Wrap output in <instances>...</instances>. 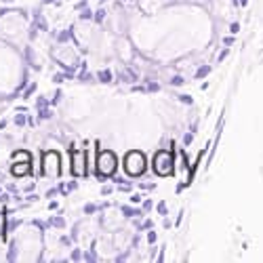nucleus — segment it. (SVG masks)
<instances>
[{
    "instance_id": "7",
    "label": "nucleus",
    "mask_w": 263,
    "mask_h": 263,
    "mask_svg": "<svg viewBox=\"0 0 263 263\" xmlns=\"http://www.w3.org/2000/svg\"><path fill=\"white\" fill-rule=\"evenodd\" d=\"M24 160H32V156H30V152H15L13 154V162H24Z\"/></svg>"
},
{
    "instance_id": "19",
    "label": "nucleus",
    "mask_w": 263,
    "mask_h": 263,
    "mask_svg": "<svg viewBox=\"0 0 263 263\" xmlns=\"http://www.w3.org/2000/svg\"><path fill=\"white\" fill-rule=\"evenodd\" d=\"M36 107H38V109H40V107H49V101H47L45 97H38V99H36Z\"/></svg>"
},
{
    "instance_id": "31",
    "label": "nucleus",
    "mask_w": 263,
    "mask_h": 263,
    "mask_svg": "<svg viewBox=\"0 0 263 263\" xmlns=\"http://www.w3.org/2000/svg\"><path fill=\"white\" fill-rule=\"evenodd\" d=\"M230 32H232V34H238V32H240V26H238V24H232V26H230Z\"/></svg>"
},
{
    "instance_id": "3",
    "label": "nucleus",
    "mask_w": 263,
    "mask_h": 263,
    "mask_svg": "<svg viewBox=\"0 0 263 263\" xmlns=\"http://www.w3.org/2000/svg\"><path fill=\"white\" fill-rule=\"evenodd\" d=\"M116 166H118V160H116V154L114 152H99L97 154V175L101 179L105 177H112V175L116 173Z\"/></svg>"
},
{
    "instance_id": "44",
    "label": "nucleus",
    "mask_w": 263,
    "mask_h": 263,
    "mask_svg": "<svg viewBox=\"0 0 263 263\" xmlns=\"http://www.w3.org/2000/svg\"><path fill=\"white\" fill-rule=\"evenodd\" d=\"M36 200H38V196H34V194H32V196H28V202H36Z\"/></svg>"
},
{
    "instance_id": "36",
    "label": "nucleus",
    "mask_w": 263,
    "mask_h": 263,
    "mask_svg": "<svg viewBox=\"0 0 263 263\" xmlns=\"http://www.w3.org/2000/svg\"><path fill=\"white\" fill-rule=\"evenodd\" d=\"M101 194H103V196H107V194H112V187H109V185H103V187H101Z\"/></svg>"
},
{
    "instance_id": "28",
    "label": "nucleus",
    "mask_w": 263,
    "mask_h": 263,
    "mask_svg": "<svg viewBox=\"0 0 263 263\" xmlns=\"http://www.w3.org/2000/svg\"><path fill=\"white\" fill-rule=\"evenodd\" d=\"M228 55H230V49H228V47H226V49H223V51H221V53H219V61H223V59H226V57H228Z\"/></svg>"
},
{
    "instance_id": "4",
    "label": "nucleus",
    "mask_w": 263,
    "mask_h": 263,
    "mask_svg": "<svg viewBox=\"0 0 263 263\" xmlns=\"http://www.w3.org/2000/svg\"><path fill=\"white\" fill-rule=\"evenodd\" d=\"M89 156H86V152L84 149H76V147H70V173L74 175V177H86L89 175V166H86V160Z\"/></svg>"
},
{
    "instance_id": "6",
    "label": "nucleus",
    "mask_w": 263,
    "mask_h": 263,
    "mask_svg": "<svg viewBox=\"0 0 263 263\" xmlns=\"http://www.w3.org/2000/svg\"><path fill=\"white\" fill-rule=\"evenodd\" d=\"M32 160H24V162H13V166H11V173L15 175V177H21V175H28L30 171H32Z\"/></svg>"
},
{
    "instance_id": "12",
    "label": "nucleus",
    "mask_w": 263,
    "mask_h": 263,
    "mask_svg": "<svg viewBox=\"0 0 263 263\" xmlns=\"http://www.w3.org/2000/svg\"><path fill=\"white\" fill-rule=\"evenodd\" d=\"M97 78H99V82H112V72H109V70H101L99 74H97Z\"/></svg>"
},
{
    "instance_id": "9",
    "label": "nucleus",
    "mask_w": 263,
    "mask_h": 263,
    "mask_svg": "<svg viewBox=\"0 0 263 263\" xmlns=\"http://www.w3.org/2000/svg\"><path fill=\"white\" fill-rule=\"evenodd\" d=\"M120 80L124 82H135L137 80V74L133 70H126V72H120Z\"/></svg>"
},
{
    "instance_id": "32",
    "label": "nucleus",
    "mask_w": 263,
    "mask_h": 263,
    "mask_svg": "<svg viewBox=\"0 0 263 263\" xmlns=\"http://www.w3.org/2000/svg\"><path fill=\"white\" fill-rule=\"evenodd\" d=\"M192 139H194V135H192V133H187V135L183 137V143H185V145H190V143H192Z\"/></svg>"
},
{
    "instance_id": "24",
    "label": "nucleus",
    "mask_w": 263,
    "mask_h": 263,
    "mask_svg": "<svg viewBox=\"0 0 263 263\" xmlns=\"http://www.w3.org/2000/svg\"><path fill=\"white\" fill-rule=\"evenodd\" d=\"M34 91H36V84H30V86H26V93H24V97H30Z\"/></svg>"
},
{
    "instance_id": "20",
    "label": "nucleus",
    "mask_w": 263,
    "mask_h": 263,
    "mask_svg": "<svg viewBox=\"0 0 263 263\" xmlns=\"http://www.w3.org/2000/svg\"><path fill=\"white\" fill-rule=\"evenodd\" d=\"M145 91H149V93H154V91H160V86H158L156 82H147V86H145Z\"/></svg>"
},
{
    "instance_id": "37",
    "label": "nucleus",
    "mask_w": 263,
    "mask_h": 263,
    "mask_svg": "<svg viewBox=\"0 0 263 263\" xmlns=\"http://www.w3.org/2000/svg\"><path fill=\"white\" fill-rule=\"evenodd\" d=\"M84 259H86V261H95L97 257H95V253H86V255H84Z\"/></svg>"
},
{
    "instance_id": "30",
    "label": "nucleus",
    "mask_w": 263,
    "mask_h": 263,
    "mask_svg": "<svg viewBox=\"0 0 263 263\" xmlns=\"http://www.w3.org/2000/svg\"><path fill=\"white\" fill-rule=\"evenodd\" d=\"M130 202H135V204L141 202V196H139V194H133V196H130Z\"/></svg>"
},
{
    "instance_id": "26",
    "label": "nucleus",
    "mask_w": 263,
    "mask_h": 263,
    "mask_svg": "<svg viewBox=\"0 0 263 263\" xmlns=\"http://www.w3.org/2000/svg\"><path fill=\"white\" fill-rule=\"evenodd\" d=\"M78 187V183L76 181H70L68 185H65V194H68V192H72V190H76Z\"/></svg>"
},
{
    "instance_id": "15",
    "label": "nucleus",
    "mask_w": 263,
    "mask_h": 263,
    "mask_svg": "<svg viewBox=\"0 0 263 263\" xmlns=\"http://www.w3.org/2000/svg\"><path fill=\"white\" fill-rule=\"evenodd\" d=\"M38 116H40L42 120L51 118V109H49V107H40V109H38Z\"/></svg>"
},
{
    "instance_id": "18",
    "label": "nucleus",
    "mask_w": 263,
    "mask_h": 263,
    "mask_svg": "<svg viewBox=\"0 0 263 263\" xmlns=\"http://www.w3.org/2000/svg\"><path fill=\"white\" fill-rule=\"evenodd\" d=\"M65 78H68V74H53V82L55 84H61Z\"/></svg>"
},
{
    "instance_id": "27",
    "label": "nucleus",
    "mask_w": 263,
    "mask_h": 263,
    "mask_svg": "<svg viewBox=\"0 0 263 263\" xmlns=\"http://www.w3.org/2000/svg\"><path fill=\"white\" fill-rule=\"evenodd\" d=\"M147 242H149V245L156 242V232H149V234H147Z\"/></svg>"
},
{
    "instance_id": "25",
    "label": "nucleus",
    "mask_w": 263,
    "mask_h": 263,
    "mask_svg": "<svg viewBox=\"0 0 263 263\" xmlns=\"http://www.w3.org/2000/svg\"><path fill=\"white\" fill-rule=\"evenodd\" d=\"M97 209H99V206H95V204H86V206H84V213H86V215H91V213H95Z\"/></svg>"
},
{
    "instance_id": "29",
    "label": "nucleus",
    "mask_w": 263,
    "mask_h": 263,
    "mask_svg": "<svg viewBox=\"0 0 263 263\" xmlns=\"http://www.w3.org/2000/svg\"><path fill=\"white\" fill-rule=\"evenodd\" d=\"M103 17H105V11H103V9H99V11L95 13V19H97V21H103Z\"/></svg>"
},
{
    "instance_id": "14",
    "label": "nucleus",
    "mask_w": 263,
    "mask_h": 263,
    "mask_svg": "<svg viewBox=\"0 0 263 263\" xmlns=\"http://www.w3.org/2000/svg\"><path fill=\"white\" fill-rule=\"evenodd\" d=\"M211 74V65H202V68L196 72V78H204V76H209Z\"/></svg>"
},
{
    "instance_id": "41",
    "label": "nucleus",
    "mask_w": 263,
    "mask_h": 263,
    "mask_svg": "<svg viewBox=\"0 0 263 263\" xmlns=\"http://www.w3.org/2000/svg\"><path fill=\"white\" fill-rule=\"evenodd\" d=\"M0 202L7 204V202H9V196H7V194H0Z\"/></svg>"
},
{
    "instance_id": "11",
    "label": "nucleus",
    "mask_w": 263,
    "mask_h": 263,
    "mask_svg": "<svg viewBox=\"0 0 263 263\" xmlns=\"http://www.w3.org/2000/svg\"><path fill=\"white\" fill-rule=\"evenodd\" d=\"M26 59H28V63L32 65V68H36V70H40V65H38V61L34 59V53H32V49H30V47L26 49Z\"/></svg>"
},
{
    "instance_id": "22",
    "label": "nucleus",
    "mask_w": 263,
    "mask_h": 263,
    "mask_svg": "<svg viewBox=\"0 0 263 263\" xmlns=\"http://www.w3.org/2000/svg\"><path fill=\"white\" fill-rule=\"evenodd\" d=\"M183 82H185V80H183L181 76H173V80H171V84H173V86H181Z\"/></svg>"
},
{
    "instance_id": "13",
    "label": "nucleus",
    "mask_w": 263,
    "mask_h": 263,
    "mask_svg": "<svg viewBox=\"0 0 263 263\" xmlns=\"http://www.w3.org/2000/svg\"><path fill=\"white\" fill-rule=\"evenodd\" d=\"M122 213H124L126 217H137V215H141V211H137V209H130V206H122Z\"/></svg>"
},
{
    "instance_id": "43",
    "label": "nucleus",
    "mask_w": 263,
    "mask_h": 263,
    "mask_svg": "<svg viewBox=\"0 0 263 263\" xmlns=\"http://www.w3.org/2000/svg\"><path fill=\"white\" fill-rule=\"evenodd\" d=\"M149 209H152V202H149V200H145V202H143V211H149Z\"/></svg>"
},
{
    "instance_id": "21",
    "label": "nucleus",
    "mask_w": 263,
    "mask_h": 263,
    "mask_svg": "<svg viewBox=\"0 0 263 263\" xmlns=\"http://www.w3.org/2000/svg\"><path fill=\"white\" fill-rule=\"evenodd\" d=\"M80 19H93V11H89V9H82Z\"/></svg>"
},
{
    "instance_id": "23",
    "label": "nucleus",
    "mask_w": 263,
    "mask_h": 263,
    "mask_svg": "<svg viewBox=\"0 0 263 263\" xmlns=\"http://www.w3.org/2000/svg\"><path fill=\"white\" fill-rule=\"evenodd\" d=\"M179 101H181V103H187V105H192V103H194V99H192L190 95H179Z\"/></svg>"
},
{
    "instance_id": "35",
    "label": "nucleus",
    "mask_w": 263,
    "mask_h": 263,
    "mask_svg": "<svg viewBox=\"0 0 263 263\" xmlns=\"http://www.w3.org/2000/svg\"><path fill=\"white\" fill-rule=\"evenodd\" d=\"M15 249H17V247H15V245H11V251H9V261H13V259H15Z\"/></svg>"
},
{
    "instance_id": "16",
    "label": "nucleus",
    "mask_w": 263,
    "mask_h": 263,
    "mask_svg": "<svg viewBox=\"0 0 263 263\" xmlns=\"http://www.w3.org/2000/svg\"><path fill=\"white\" fill-rule=\"evenodd\" d=\"M15 124H17V126H24V124H26V112H21V114L15 116Z\"/></svg>"
},
{
    "instance_id": "17",
    "label": "nucleus",
    "mask_w": 263,
    "mask_h": 263,
    "mask_svg": "<svg viewBox=\"0 0 263 263\" xmlns=\"http://www.w3.org/2000/svg\"><path fill=\"white\" fill-rule=\"evenodd\" d=\"M70 36H72V30H65V32H61V34L57 36V40H59V42H65V40H68Z\"/></svg>"
},
{
    "instance_id": "8",
    "label": "nucleus",
    "mask_w": 263,
    "mask_h": 263,
    "mask_svg": "<svg viewBox=\"0 0 263 263\" xmlns=\"http://www.w3.org/2000/svg\"><path fill=\"white\" fill-rule=\"evenodd\" d=\"M49 226L63 230V228H65V219H63V217H59V215H55V217H51V219H49Z\"/></svg>"
},
{
    "instance_id": "42",
    "label": "nucleus",
    "mask_w": 263,
    "mask_h": 263,
    "mask_svg": "<svg viewBox=\"0 0 263 263\" xmlns=\"http://www.w3.org/2000/svg\"><path fill=\"white\" fill-rule=\"evenodd\" d=\"M7 13H11V9H7V7H3V9H0V17H5Z\"/></svg>"
},
{
    "instance_id": "46",
    "label": "nucleus",
    "mask_w": 263,
    "mask_h": 263,
    "mask_svg": "<svg viewBox=\"0 0 263 263\" xmlns=\"http://www.w3.org/2000/svg\"><path fill=\"white\" fill-rule=\"evenodd\" d=\"M240 5H242V7H247V5H249V0H240Z\"/></svg>"
},
{
    "instance_id": "2",
    "label": "nucleus",
    "mask_w": 263,
    "mask_h": 263,
    "mask_svg": "<svg viewBox=\"0 0 263 263\" xmlns=\"http://www.w3.org/2000/svg\"><path fill=\"white\" fill-rule=\"evenodd\" d=\"M124 171H126V175H130V177H139V175H143L145 173V156H143V152L130 149L128 154L124 156Z\"/></svg>"
},
{
    "instance_id": "34",
    "label": "nucleus",
    "mask_w": 263,
    "mask_h": 263,
    "mask_svg": "<svg viewBox=\"0 0 263 263\" xmlns=\"http://www.w3.org/2000/svg\"><path fill=\"white\" fill-rule=\"evenodd\" d=\"M158 213H160V215H166V204H164V202L158 204Z\"/></svg>"
},
{
    "instance_id": "5",
    "label": "nucleus",
    "mask_w": 263,
    "mask_h": 263,
    "mask_svg": "<svg viewBox=\"0 0 263 263\" xmlns=\"http://www.w3.org/2000/svg\"><path fill=\"white\" fill-rule=\"evenodd\" d=\"M40 175H45V177H53V179H57L59 175H61L59 154H57V152H45V154H42V168H40Z\"/></svg>"
},
{
    "instance_id": "38",
    "label": "nucleus",
    "mask_w": 263,
    "mask_h": 263,
    "mask_svg": "<svg viewBox=\"0 0 263 263\" xmlns=\"http://www.w3.org/2000/svg\"><path fill=\"white\" fill-rule=\"evenodd\" d=\"M59 99H61V93H59V91H57V93H55V97H53V99H51V103H53V105H55V103H59Z\"/></svg>"
},
{
    "instance_id": "1",
    "label": "nucleus",
    "mask_w": 263,
    "mask_h": 263,
    "mask_svg": "<svg viewBox=\"0 0 263 263\" xmlns=\"http://www.w3.org/2000/svg\"><path fill=\"white\" fill-rule=\"evenodd\" d=\"M152 166H154L156 175H160V177H168V175L175 173V154H173V152H168V149L156 152Z\"/></svg>"
},
{
    "instance_id": "40",
    "label": "nucleus",
    "mask_w": 263,
    "mask_h": 263,
    "mask_svg": "<svg viewBox=\"0 0 263 263\" xmlns=\"http://www.w3.org/2000/svg\"><path fill=\"white\" fill-rule=\"evenodd\" d=\"M223 45H226V47H232V45H234V38H232V36L226 38V40H223Z\"/></svg>"
},
{
    "instance_id": "47",
    "label": "nucleus",
    "mask_w": 263,
    "mask_h": 263,
    "mask_svg": "<svg viewBox=\"0 0 263 263\" xmlns=\"http://www.w3.org/2000/svg\"><path fill=\"white\" fill-rule=\"evenodd\" d=\"M3 3H5V5H11V3H13V0H3Z\"/></svg>"
},
{
    "instance_id": "45",
    "label": "nucleus",
    "mask_w": 263,
    "mask_h": 263,
    "mask_svg": "<svg viewBox=\"0 0 263 263\" xmlns=\"http://www.w3.org/2000/svg\"><path fill=\"white\" fill-rule=\"evenodd\" d=\"M7 126V120H0V128H5Z\"/></svg>"
},
{
    "instance_id": "33",
    "label": "nucleus",
    "mask_w": 263,
    "mask_h": 263,
    "mask_svg": "<svg viewBox=\"0 0 263 263\" xmlns=\"http://www.w3.org/2000/svg\"><path fill=\"white\" fill-rule=\"evenodd\" d=\"M118 190H120V192H130V185H128V183H120Z\"/></svg>"
},
{
    "instance_id": "39",
    "label": "nucleus",
    "mask_w": 263,
    "mask_h": 263,
    "mask_svg": "<svg viewBox=\"0 0 263 263\" xmlns=\"http://www.w3.org/2000/svg\"><path fill=\"white\" fill-rule=\"evenodd\" d=\"M80 257H82V255H80V251L76 249V251L72 253V259H74V261H80Z\"/></svg>"
},
{
    "instance_id": "10",
    "label": "nucleus",
    "mask_w": 263,
    "mask_h": 263,
    "mask_svg": "<svg viewBox=\"0 0 263 263\" xmlns=\"http://www.w3.org/2000/svg\"><path fill=\"white\" fill-rule=\"evenodd\" d=\"M34 24H36V28H40V30H47V28H49V26H47V21H45V17H42L40 13L34 15Z\"/></svg>"
}]
</instances>
